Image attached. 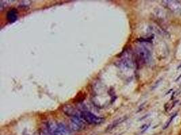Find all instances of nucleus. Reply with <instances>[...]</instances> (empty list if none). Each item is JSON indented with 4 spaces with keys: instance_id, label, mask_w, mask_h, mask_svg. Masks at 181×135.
Listing matches in <instances>:
<instances>
[{
    "instance_id": "obj_5",
    "label": "nucleus",
    "mask_w": 181,
    "mask_h": 135,
    "mask_svg": "<svg viewBox=\"0 0 181 135\" xmlns=\"http://www.w3.org/2000/svg\"><path fill=\"white\" fill-rule=\"evenodd\" d=\"M7 19L10 22H14L18 19V11L15 9H12L7 13Z\"/></svg>"
},
{
    "instance_id": "obj_8",
    "label": "nucleus",
    "mask_w": 181,
    "mask_h": 135,
    "mask_svg": "<svg viewBox=\"0 0 181 135\" xmlns=\"http://www.w3.org/2000/svg\"><path fill=\"white\" fill-rule=\"evenodd\" d=\"M180 78H181V75H180V76H178V78H177V79H176V81H177V80H179V79H180Z\"/></svg>"
},
{
    "instance_id": "obj_2",
    "label": "nucleus",
    "mask_w": 181,
    "mask_h": 135,
    "mask_svg": "<svg viewBox=\"0 0 181 135\" xmlns=\"http://www.w3.org/2000/svg\"><path fill=\"white\" fill-rule=\"evenodd\" d=\"M136 57L138 62L142 64L149 63L151 59V53L147 47L142 46L136 49Z\"/></svg>"
},
{
    "instance_id": "obj_1",
    "label": "nucleus",
    "mask_w": 181,
    "mask_h": 135,
    "mask_svg": "<svg viewBox=\"0 0 181 135\" xmlns=\"http://www.w3.org/2000/svg\"><path fill=\"white\" fill-rule=\"evenodd\" d=\"M81 118H83L86 122L90 124L98 125L104 122L105 119L102 118L98 117L94 113H91L89 111H81Z\"/></svg>"
},
{
    "instance_id": "obj_6",
    "label": "nucleus",
    "mask_w": 181,
    "mask_h": 135,
    "mask_svg": "<svg viewBox=\"0 0 181 135\" xmlns=\"http://www.w3.org/2000/svg\"><path fill=\"white\" fill-rule=\"evenodd\" d=\"M177 114H178V113H177V112H176V113H174V115H173L172 116V117H171V118H170V120L168 121V123H167V124H166V125L165 126H164V129H167V128H168V126H169V125H170V123L172 122V120H173V119H174V118L176 117V116H177Z\"/></svg>"
},
{
    "instance_id": "obj_4",
    "label": "nucleus",
    "mask_w": 181,
    "mask_h": 135,
    "mask_svg": "<svg viewBox=\"0 0 181 135\" xmlns=\"http://www.w3.org/2000/svg\"><path fill=\"white\" fill-rule=\"evenodd\" d=\"M162 4L164 7L176 14H181V2L178 1H163Z\"/></svg>"
},
{
    "instance_id": "obj_7",
    "label": "nucleus",
    "mask_w": 181,
    "mask_h": 135,
    "mask_svg": "<svg viewBox=\"0 0 181 135\" xmlns=\"http://www.w3.org/2000/svg\"><path fill=\"white\" fill-rule=\"evenodd\" d=\"M172 90H173V88H172V89H170V90H168V91L166 93V95H168V93H170V92H172Z\"/></svg>"
},
{
    "instance_id": "obj_9",
    "label": "nucleus",
    "mask_w": 181,
    "mask_h": 135,
    "mask_svg": "<svg viewBox=\"0 0 181 135\" xmlns=\"http://www.w3.org/2000/svg\"><path fill=\"white\" fill-rule=\"evenodd\" d=\"M181 68V65H180V66H178V69H179V68Z\"/></svg>"
},
{
    "instance_id": "obj_3",
    "label": "nucleus",
    "mask_w": 181,
    "mask_h": 135,
    "mask_svg": "<svg viewBox=\"0 0 181 135\" xmlns=\"http://www.w3.org/2000/svg\"><path fill=\"white\" fill-rule=\"evenodd\" d=\"M86 122L84 121L83 118H81V116H74V117L71 118L70 122V129L78 131L82 129H84L85 126Z\"/></svg>"
}]
</instances>
